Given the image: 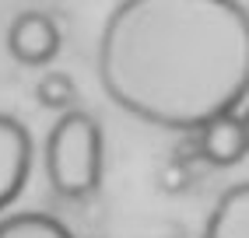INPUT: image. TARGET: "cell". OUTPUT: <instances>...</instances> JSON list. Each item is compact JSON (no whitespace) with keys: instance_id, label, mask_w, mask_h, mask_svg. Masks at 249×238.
<instances>
[{"instance_id":"cell-1","label":"cell","mask_w":249,"mask_h":238,"mask_svg":"<svg viewBox=\"0 0 249 238\" xmlns=\"http://www.w3.org/2000/svg\"><path fill=\"white\" fill-rule=\"evenodd\" d=\"M106 95L161 130H200L246 105L249 14L228 0H126L98 42Z\"/></svg>"},{"instance_id":"cell-2","label":"cell","mask_w":249,"mask_h":238,"mask_svg":"<svg viewBox=\"0 0 249 238\" xmlns=\"http://www.w3.org/2000/svg\"><path fill=\"white\" fill-rule=\"evenodd\" d=\"M49 186L67 196L85 200L102 182V126L88 112H63L46 140Z\"/></svg>"},{"instance_id":"cell-3","label":"cell","mask_w":249,"mask_h":238,"mask_svg":"<svg viewBox=\"0 0 249 238\" xmlns=\"http://www.w3.org/2000/svg\"><path fill=\"white\" fill-rule=\"evenodd\" d=\"M32 154H36V144L28 126L0 112V210H7L25 193V182L32 175Z\"/></svg>"},{"instance_id":"cell-4","label":"cell","mask_w":249,"mask_h":238,"mask_svg":"<svg viewBox=\"0 0 249 238\" xmlns=\"http://www.w3.org/2000/svg\"><path fill=\"white\" fill-rule=\"evenodd\" d=\"M60 28L46 11H21L7 28V53L21 67H46L60 53Z\"/></svg>"},{"instance_id":"cell-5","label":"cell","mask_w":249,"mask_h":238,"mask_svg":"<svg viewBox=\"0 0 249 238\" xmlns=\"http://www.w3.org/2000/svg\"><path fill=\"white\" fill-rule=\"evenodd\" d=\"M246 147H249V133H246V116L239 112H225L218 119H211L207 126L196 130V151L207 165H239L246 158Z\"/></svg>"},{"instance_id":"cell-6","label":"cell","mask_w":249,"mask_h":238,"mask_svg":"<svg viewBox=\"0 0 249 238\" xmlns=\"http://www.w3.org/2000/svg\"><path fill=\"white\" fill-rule=\"evenodd\" d=\"M204 238H249V186L239 182L211 210Z\"/></svg>"},{"instance_id":"cell-7","label":"cell","mask_w":249,"mask_h":238,"mask_svg":"<svg viewBox=\"0 0 249 238\" xmlns=\"http://www.w3.org/2000/svg\"><path fill=\"white\" fill-rule=\"evenodd\" d=\"M0 238H74L67 224L49 214H11L0 221Z\"/></svg>"},{"instance_id":"cell-8","label":"cell","mask_w":249,"mask_h":238,"mask_svg":"<svg viewBox=\"0 0 249 238\" xmlns=\"http://www.w3.org/2000/svg\"><path fill=\"white\" fill-rule=\"evenodd\" d=\"M36 98L42 109H53V112H71V105L77 102V84L71 74L63 70H49L39 77L36 84Z\"/></svg>"},{"instance_id":"cell-9","label":"cell","mask_w":249,"mask_h":238,"mask_svg":"<svg viewBox=\"0 0 249 238\" xmlns=\"http://www.w3.org/2000/svg\"><path fill=\"white\" fill-rule=\"evenodd\" d=\"M161 186H165V189H182V186H186V172H182L179 161H172V165L161 172Z\"/></svg>"}]
</instances>
